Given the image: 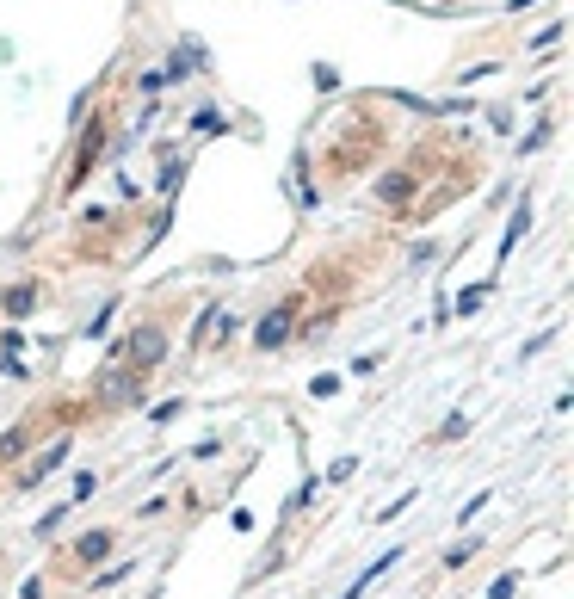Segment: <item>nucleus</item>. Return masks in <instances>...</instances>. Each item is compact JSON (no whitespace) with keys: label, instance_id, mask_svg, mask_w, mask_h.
Here are the masks:
<instances>
[{"label":"nucleus","instance_id":"nucleus-4","mask_svg":"<svg viewBox=\"0 0 574 599\" xmlns=\"http://www.w3.org/2000/svg\"><path fill=\"white\" fill-rule=\"evenodd\" d=\"M414 198H420V167H389L383 180H377V210H414Z\"/></svg>","mask_w":574,"mask_h":599},{"label":"nucleus","instance_id":"nucleus-8","mask_svg":"<svg viewBox=\"0 0 574 599\" xmlns=\"http://www.w3.org/2000/svg\"><path fill=\"white\" fill-rule=\"evenodd\" d=\"M112 550H118V532H87V538L75 544V562H81V569H93V562H105Z\"/></svg>","mask_w":574,"mask_h":599},{"label":"nucleus","instance_id":"nucleus-1","mask_svg":"<svg viewBox=\"0 0 574 599\" xmlns=\"http://www.w3.org/2000/svg\"><path fill=\"white\" fill-rule=\"evenodd\" d=\"M167 346H173V340H167V328H161V322H136V328L118 340V352H112V359L149 377V371H161V365H167Z\"/></svg>","mask_w":574,"mask_h":599},{"label":"nucleus","instance_id":"nucleus-9","mask_svg":"<svg viewBox=\"0 0 574 599\" xmlns=\"http://www.w3.org/2000/svg\"><path fill=\"white\" fill-rule=\"evenodd\" d=\"M396 562H402V550H389V556H377V562H371V569H365V575H358V581H352V587H346L340 599H358V593H365V587H371V581H377L383 569H396Z\"/></svg>","mask_w":574,"mask_h":599},{"label":"nucleus","instance_id":"nucleus-2","mask_svg":"<svg viewBox=\"0 0 574 599\" xmlns=\"http://www.w3.org/2000/svg\"><path fill=\"white\" fill-rule=\"evenodd\" d=\"M142 402V371H130V365H105L99 377H93V408L99 414H118V408H136Z\"/></svg>","mask_w":574,"mask_h":599},{"label":"nucleus","instance_id":"nucleus-11","mask_svg":"<svg viewBox=\"0 0 574 599\" xmlns=\"http://www.w3.org/2000/svg\"><path fill=\"white\" fill-rule=\"evenodd\" d=\"M31 439H38V433H31V420H25V427H13L7 439H0V464H7V457H19V451H25Z\"/></svg>","mask_w":574,"mask_h":599},{"label":"nucleus","instance_id":"nucleus-6","mask_svg":"<svg viewBox=\"0 0 574 599\" xmlns=\"http://www.w3.org/2000/svg\"><path fill=\"white\" fill-rule=\"evenodd\" d=\"M44 303V291H38V278H19V285H7L0 291V315H13V322H25L31 309Z\"/></svg>","mask_w":574,"mask_h":599},{"label":"nucleus","instance_id":"nucleus-5","mask_svg":"<svg viewBox=\"0 0 574 599\" xmlns=\"http://www.w3.org/2000/svg\"><path fill=\"white\" fill-rule=\"evenodd\" d=\"M99 149H105V118H87V143L75 149V167H68V192H75L87 173H93V161H99Z\"/></svg>","mask_w":574,"mask_h":599},{"label":"nucleus","instance_id":"nucleus-13","mask_svg":"<svg viewBox=\"0 0 574 599\" xmlns=\"http://www.w3.org/2000/svg\"><path fill=\"white\" fill-rule=\"evenodd\" d=\"M482 297H488V285H470V291L457 297V315H476V309H482Z\"/></svg>","mask_w":574,"mask_h":599},{"label":"nucleus","instance_id":"nucleus-3","mask_svg":"<svg viewBox=\"0 0 574 599\" xmlns=\"http://www.w3.org/2000/svg\"><path fill=\"white\" fill-rule=\"evenodd\" d=\"M297 315H303V291H297V297H284L272 315H260V328H254V346H260V352H278V346H291V340H297Z\"/></svg>","mask_w":574,"mask_h":599},{"label":"nucleus","instance_id":"nucleus-10","mask_svg":"<svg viewBox=\"0 0 574 599\" xmlns=\"http://www.w3.org/2000/svg\"><path fill=\"white\" fill-rule=\"evenodd\" d=\"M525 229H531V198H525V204L513 210V223H507V235H500V254H513V241H519Z\"/></svg>","mask_w":574,"mask_h":599},{"label":"nucleus","instance_id":"nucleus-12","mask_svg":"<svg viewBox=\"0 0 574 599\" xmlns=\"http://www.w3.org/2000/svg\"><path fill=\"white\" fill-rule=\"evenodd\" d=\"M463 433H470V414H451V420H445V427H439L433 439H439V445H457Z\"/></svg>","mask_w":574,"mask_h":599},{"label":"nucleus","instance_id":"nucleus-14","mask_svg":"<svg viewBox=\"0 0 574 599\" xmlns=\"http://www.w3.org/2000/svg\"><path fill=\"white\" fill-rule=\"evenodd\" d=\"M513 593H519V575H500V581H494V593H488V599H513Z\"/></svg>","mask_w":574,"mask_h":599},{"label":"nucleus","instance_id":"nucleus-7","mask_svg":"<svg viewBox=\"0 0 574 599\" xmlns=\"http://www.w3.org/2000/svg\"><path fill=\"white\" fill-rule=\"evenodd\" d=\"M62 457H68V439H56L50 451H38V457H31V464L19 470V488H38V482H44V476H50V470L62 464Z\"/></svg>","mask_w":574,"mask_h":599}]
</instances>
